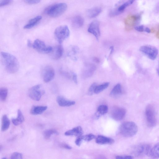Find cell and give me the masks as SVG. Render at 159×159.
<instances>
[{
  "instance_id": "20",
  "label": "cell",
  "mask_w": 159,
  "mask_h": 159,
  "mask_svg": "<svg viewBox=\"0 0 159 159\" xmlns=\"http://www.w3.org/2000/svg\"><path fill=\"white\" fill-rule=\"evenodd\" d=\"M148 156L154 158H159V142L151 148Z\"/></svg>"
},
{
  "instance_id": "16",
  "label": "cell",
  "mask_w": 159,
  "mask_h": 159,
  "mask_svg": "<svg viewBox=\"0 0 159 159\" xmlns=\"http://www.w3.org/2000/svg\"><path fill=\"white\" fill-rule=\"evenodd\" d=\"M96 142L99 144H111L114 143V141L110 138L99 135L96 138Z\"/></svg>"
},
{
  "instance_id": "41",
  "label": "cell",
  "mask_w": 159,
  "mask_h": 159,
  "mask_svg": "<svg viewBox=\"0 0 159 159\" xmlns=\"http://www.w3.org/2000/svg\"><path fill=\"white\" fill-rule=\"evenodd\" d=\"M33 43H32L31 41L28 39L27 41V45L29 47H32Z\"/></svg>"
},
{
  "instance_id": "7",
  "label": "cell",
  "mask_w": 159,
  "mask_h": 159,
  "mask_svg": "<svg viewBox=\"0 0 159 159\" xmlns=\"http://www.w3.org/2000/svg\"><path fill=\"white\" fill-rule=\"evenodd\" d=\"M32 47L38 52L42 53H50L53 48L47 46L43 41L39 39H36L33 43Z\"/></svg>"
},
{
  "instance_id": "21",
  "label": "cell",
  "mask_w": 159,
  "mask_h": 159,
  "mask_svg": "<svg viewBox=\"0 0 159 159\" xmlns=\"http://www.w3.org/2000/svg\"><path fill=\"white\" fill-rule=\"evenodd\" d=\"M122 93V89L121 84H118L113 88L110 92V96L114 98L119 96Z\"/></svg>"
},
{
  "instance_id": "18",
  "label": "cell",
  "mask_w": 159,
  "mask_h": 159,
  "mask_svg": "<svg viewBox=\"0 0 159 159\" xmlns=\"http://www.w3.org/2000/svg\"><path fill=\"white\" fill-rule=\"evenodd\" d=\"M102 11V8L100 7H94L88 10L87 11L86 14L89 18H93L98 16L101 13Z\"/></svg>"
},
{
  "instance_id": "46",
  "label": "cell",
  "mask_w": 159,
  "mask_h": 159,
  "mask_svg": "<svg viewBox=\"0 0 159 159\" xmlns=\"http://www.w3.org/2000/svg\"><path fill=\"white\" fill-rule=\"evenodd\" d=\"M157 72L158 74L159 75V68L157 69Z\"/></svg>"
},
{
  "instance_id": "30",
  "label": "cell",
  "mask_w": 159,
  "mask_h": 159,
  "mask_svg": "<svg viewBox=\"0 0 159 159\" xmlns=\"http://www.w3.org/2000/svg\"><path fill=\"white\" fill-rule=\"evenodd\" d=\"M8 94V89L5 87H2L0 89V97L2 101H5L7 98Z\"/></svg>"
},
{
  "instance_id": "39",
  "label": "cell",
  "mask_w": 159,
  "mask_h": 159,
  "mask_svg": "<svg viewBox=\"0 0 159 159\" xmlns=\"http://www.w3.org/2000/svg\"><path fill=\"white\" fill-rule=\"evenodd\" d=\"M60 146L61 148L67 149H70L72 148L71 146L64 143H61L60 144Z\"/></svg>"
},
{
  "instance_id": "43",
  "label": "cell",
  "mask_w": 159,
  "mask_h": 159,
  "mask_svg": "<svg viewBox=\"0 0 159 159\" xmlns=\"http://www.w3.org/2000/svg\"><path fill=\"white\" fill-rule=\"evenodd\" d=\"M94 61L95 62L97 63H99L100 61L99 59L97 57H95L94 58Z\"/></svg>"
},
{
  "instance_id": "3",
  "label": "cell",
  "mask_w": 159,
  "mask_h": 159,
  "mask_svg": "<svg viewBox=\"0 0 159 159\" xmlns=\"http://www.w3.org/2000/svg\"><path fill=\"white\" fill-rule=\"evenodd\" d=\"M138 128L136 124L132 121L123 123L119 128L120 133L123 136L129 137L133 136L137 133Z\"/></svg>"
},
{
  "instance_id": "14",
  "label": "cell",
  "mask_w": 159,
  "mask_h": 159,
  "mask_svg": "<svg viewBox=\"0 0 159 159\" xmlns=\"http://www.w3.org/2000/svg\"><path fill=\"white\" fill-rule=\"evenodd\" d=\"M56 101L58 104L61 107H69L75 104V102L68 100L64 97L59 96L57 97Z\"/></svg>"
},
{
  "instance_id": "35",
  "label": "cell",
  "mask_w": 159,
  "mask_h": 159,
  "mask_svg": "<svg viewBox=\"0 0 159 159\" xmlns=\"http://www.w3.org/2000/svg\"><path fill=\"white\" fill-rule=\"evenodd\" d=\"M26 3L29 4H34L39 3L40 0H23Z\"/></svg>"
},
{
  "instance_id": "28",
  "label": "cell",
  "mask_w": 159,
  "mask_h": 159,
  "mask_svg": "<svg viewBox=\"0 0 159 159\" xmlns=\"http://www.w3.org/2000/svg\"><path fill=\"white\" fill-rule=\"evenodd\" d=\"M87 68L83 73L84 76L86 77H89L93 75L95 69V67L93 65H91Z\"/></svg>"
},
{
  "instance_id": "38",
  "label": "cell",
  "mask_w": 159,
  "mask_h": 159,
  "mask_svg": "<svg viewBox=\"0 0 159 159\" xmlns=\"http://www.w3.org/2000/svg\"><path fill=\"white\" fill-rule=\"evenodd\" d=\"M83 140L82 137V135L78 137L75 141V143L78 146H80Z\"/></svg>"
},
{
  "instance_id": "1",
  "label": "cell",
  "mask_w": 159,
  "mask_h": 159,
  "mask_svg": "<svg viewBox=\"0 0 159 159\" xmlns=\"http://www.w3.org/2000/svg\"><path fill=\"white\" fill-rule=\"evenodd\" d=\"M1 61L5 70L10 73L17 72L19 68V63L17 58L7 52H1Z\"/></svg>"
},
{
  "instance_id": "22",
  "label": "cell",
  "mask_w": 159,
  "mask_h": 159,
  "mask_svg": "<svg viewBox=\"0 0 159 159\" xmlns=\"http://www.w3.org/2000/svg\"><path fill=\"white\" fill-rule=\"evenodd\" d=\"M84 23V19L80 16H75L72 20V25L74 27L76 28H79L82 27Z\"/></svg>"
},
{
  "instance_id": "45",
  "label": "cell",
  "mask_w": 159,
  "mask_h": 159,
  "mask_svg": "<svg viewBox=\"0 0 159 159\" xmlns=\"http://www.w3.org/2000/svg\"><path fill=\"white\" fill-rule=\"evenodd\" d=\"M156 36L158 39H159V30H158Z\"/></svg>"
},
{
  "instance_id": "26",
  "label": "cell",
  "mask_w": 159,
  "mask_h": 159,
  "mask_svg": "<svg viewBox=\"0 0 159 159\" xmlns=\"http://www.w3.org/2000/svg\"><path fill=\"white\" fill-rule=\"evenodd\" d=\"M58 132L54 129H50L44 131L43 133V135L46 139H49L53 134H58Z\"/></svg>"
},
{
  "instance_id": "31",
  "label": "cell",
  "mask_w": 159,
  "mask_h": 159,
  "mask_svg": "<svg viewBox=\"0 0 159 159\" xmlns=\"http://www.w3.org/2000/svg\"><path fill=\"white\" fill-rule=\"evenodd\" d=\"M82 137L83 140L89 142L94 139L95 136L94 134H90L83 136L82 135Z\"/></svg>"
},
{
  "instance_id": "47",
  "label": "cell",
  "mask_w": 159,
  "mask_h": 159,
  "mask_svg": "<svg viewBox=\"0 0 159 159\" xmlns=\"http://www.w3.org/2000/svg\"><path fill=\"white\" fill-rule=\"evenodd\" d=\"M6 158L5 157L3 158L2 159H6Z\"/></svg>"
},
{
  "instance_id": "24",
  "label": "cell",
  "mask_w": 159,
  "mask_h": 159,
  "mask_svg": "<svg viewBox=\"0 0 159 159\" xmlns=\"http://www.w3.org/2000/svg\"><path fill=\"white\" fill-rule=\"evenodd\" d=\"M10 125V120L6 115L3 116L2 120L1 130L4 131L9 128Z\"/></svg>"
},
{
  "instance_id": "8",
  "label": "cell",
  "mask_w": 159,
  "mask_h": 159,
  "mask_svg": "<svg viewBox=\"0 0 159 159\" xmlns=\"http://www.w3.org/2000/svg\"><path fill=\"white\" fill-rule=\"evenodd\" d=\"M140 50L152 60H154L156 58L158 53V50L156 48L150 45L142 46L140 48Z\"/></svg>"
},
{
  "instance_id": "10",
  "label": "cell",
  "mask_w": 159,
  "mask_h": 159,
  "mask_svg": "<svg viewBox=\"0 0 159 159\" xmlns=\"http://www.w3.org/2000/svg\"><path fill=\"white\" fill-rule=\"evenodd\" d=\"M151 148L150 146L148 144H140L134 147L133 152L134 154L138 157L142 156L145 155L148 156Z\"/></svg>"
},
{
  "instance_id": "36",
  "label": "cell",
  "mask_w": 159,
  "mask_h": 159,
  "mask_svg": "<svg viewBox=\"0 0 159 159\" xmlns=\"http://www.w3.org/2000/svg\"><path fill=\"white\" fill-rule=\"evenodd\" d=\"M116 159H132L134 157L131 156H117L116 157Z\"/></svg>"
},
{
  "instance_id": "40",
  "label": "cell",
  "mask_w": 159,
  "mask_h": 159,
  "mask_svg": "<svg viewBox=\"0 0 159 159\" xmlns=\"http://www.w3.org/2000/svg\"><path fill=\"white\" fill-rule=\"evenodd\" d=\"M72 79L73 81L75 84L77 83L78 81L77 75L75 73H73L72 75Z\"/></svg>"
},
{
  "instance_id": "9",
  "label": "cell",
  "mask_w": 159,
  "mask_h": 159,
  "mask_svg": "<svg viewBox=\"0 0 159 159\" xmlns=\"http://www.w3.org/2000/svg\"><path fill=\"white\" fill-rule=\"evenodd\" d=\"M41 75L43 81L48 83L52 80L55 76V71L53 68L50 65L43 66L41 70Z\"/></svg>"
},
{
  "instance_id": "27",
  "label": "cell",
  "mask_w": 159,
  "mask_h": 159,
  "mask_svg": "<svg viewBox=\"0 0 159 159\" xmlns=\"http://www.w3.org/2000/svg\"><path fill=\"white\" fill-rule=\"evenodd\" d=\"M109 84V82H105L99 85H97L95 88L94 93L96 94L99 93L107 88Z\"/></svg>"
},
{
  "instance_id": "17",
  "label": "cell",
  "mask_w": 159,
  "mask_h": 159,
  "mask_svg": "<svg viewBox=\"0 0 159 159\" xmlns=\"http://www.w3.org/2000/svg\"><path fill=\"white\" fill-rule=\"evenodd\" d=\"M42 18L41 16H38L31 19L24 26V28L25 29H30L34 27L39 23Z\"/></svg>"
},
{
  "instance_id": "29",
  "label": "cell",
  "mask_w": 159,
  "mask_h": 159,
  "mask_svg": "<svg viewBox=\"0 0 159 159\" xmlns=\"http://www.w3.org/2000/svg\"><path fill=\"white\" fill-rule=\"evenodd\" d=\"M108 110V108L107 106L104 105H100L97 109L98 114L99 116L100 115H104L107 112Z\"/></svg>"
},
{
  "instance_id": "6",
  "label": "cell",
  "mask_w": 159,
  "mask_h": 159,
  "mask_svg": "<svg viewBox=\"0 0 159 159\" xmlns=\"http://www.w3.org/2000/svg\"><path fill=\"white\" fill-rule=\"evenodd\" d=\"M45 93L41 84L35 85L30 89L28 92L29 97L32 99L39 101Z\"/></svg>"
},
{
  "instance_id": "34",
  "label": "cell",
  "mask_w": 159,
  "mask_h": 159,
  "mask_svg": "<svg viewBox=\"0 0 159 159\" xmlns=\"http://www.w3.org/2000/svg\"><path fill=\"white\" fill-rule=\"evenodd\" d=\"M13 0H1L0 3L1 7L8 5L11 3Z\"/></svg>"
},
{
  "instance_id": "2",
  "label": "cell",
  "mask_w": 159,
  "mask_h": 159,
  "mask_svg": "<svg viewBox=\"0 0 159 159\" xmlns=\"http://www.w3.org/2000/svg\"><path fill=\"white\" fill-rule=\"evenodd\" d=\"M67 4L65 3H60L49 6L46 8L44 13L49 16L56 18L58 17L66 11Z\"/></svg>"
},
{
  "instance_id": "23",
  "label": "cell",
  "mask_w": 159,
  "mask_h": 159,
  "mask_svg": "<svg viewBox=\"0 0 159 159\" xmlns=\"http://www.w3.org/2000/svg\"><path fill=\"white\" fill-rule=\"evenodd\" d=\"M24 120V118L21 111L20 109L18 110L17 116L16 118H12L11 121L13 124L16 126L21 124Z\"/></svg>"
},
{
  "instance_id": "33",
  "label": "cell",
  "mask_w": 159,
  "mask_h": 159,
  "mask_svg": "<svg viewBox=\"0 0 159 159\" xmlns=\"http://www.w3.org/2000/svg\"><path fill=\"white\" fill-rule=\"evenodd\" d=\"M97 85L96 83H93L90 87L88 90V94L92 95L94 93V90L95 87Z\"/></svg>"
},
{
  "instance_id": "42",
  "label": "cell",
  "mask_w": 159,
  "mask_h": 159,
  "mask_svg": "<svg viewBox=\"0 0 159 159\" xmlns=\"http://www.w3.org/2000/svg\"><path fill=\"white\" fill-rule=\"evenodd\" d=\"M145 31L149 33L151 32V30L148 27H146L145 28Z\"/></svg>"
},
{
  "instance_id": "11",
  "label": "cell",
  "mask_w": 159,
  "mask_h": 159,
  "mask_svg": "<svg viewBox=\"0 0 159 159\" xmlns=\"http://www.w3.org/2000/svg\"><path fill=\"white\" fill-rule=\"evenodd\" d=\"M126 113L125 109L119 107H115L112 109L111 116V117L116 121L122 120L125 117Z\"/></svg>"
},
{
  "instance_id": "19",
  "label": "cell",
  "mask_w": 159,
  "mask_h": 159,
  "mask_svg": "<svg viewBox=\"0 0 159 159\" xmlns=\"http://www.w3.org/2000/svg\"><path fill=\"white\" fill-rule=\"evenodd\" d=\"M47 106H34L30 109V113L33 115H38L42 114L47 110Z\"/></svg>"
},
{
  "instance_id": "32",
  "label": "cell",
  "mask_w": 159,
  "mask_h": 159,
  "mask_svg": "<svg viewBox=\"0 0 159 159\" xmlns=\"http://www.w3.org/2000/svg\"><path fill=\"white\" fill-rule=\"evenodd\" d=\"M22 155L21 153L18 152H14L11 155V159H22Z\"/></svg>"
},
{
  "instance_id": "44",
  "label": "cell",
  "mask_w": 159,
  "mask_h": 159,
  "mask_svg": "<svg viewBox=\"0 0 159 159\" xmlns=\"http://www.w3.org/2000/svg\"><path fill=\"white\" fill-rule=\"evenodd\" d=\"M110 49H111V52L110 53V54H111L112 53V52L113 51V50H114L113 47L111 46V47H110Z\"/></svg>"
},
{
  "instance_id": "37",
  "label": "cell",
  "mask_w": 159,
  "mask_h": 159,
  "mask_svg": "<svg viewBox=\"0 0 159 159\" xmlns=\"http://www.w3.org/2000/svg\"><path fill=\"white\" fill-rule=\"evenodd\" d=\"M145 27L143 25L136 26L134 28L136 30L139 32H143L145 31Z\"/></svg>"
},
{
  "instance_id": "13",
  "label": "cell",
  "mask_w": 159,
  "mask_h": 159,
  "mask_svg": "<svg viewBox=\"0 0 159 159\" xmlns=\"http://www.w3.org/2000/svg\"><path fill=\"white\" fill-rule=\"evenodd\" d=\"M63 49L61 45H57L53 48L51 52L52 58L55 60H57L61 58L62 55Z\"/></svg>"
},
{
  "instance_id": "12",
  "label": "cell",
  "mask_w": 159,
  "mask_h": 159,
  "mask_svg": "<svg viewBox=\"0 0 159 159\" xmlns=\"http://www.w3.org/2000/svg\"><path fill=\"white\" fill-rule=\"evenodd\" d=\"M100 23L98 20H94L90 24L88 29V31L93 34L98 40L100 35Z\"/></svg>"
},
{
  "instance_id": "15",
  "label": "cell",
  "mask_w": 159,
  "mask_h": 159,
  "mask_svg": "<svg viewBox=\"0 0 159 159\" xmlns=\"http://www.w3.org/2000/svg\"><path fill=\"white\" fill-rule=\"evenodd\" d=\"M83 132L81 127L78 126L66 131L65 133V135L66 136H75L79 137L82 135Z\"/></svg>"
},
{
  "instance_id": "25",
  "label": "cell",
  "mask_w": 159,
  "mask_h": 159,
  "mask_svg": "<svg viewBox=\"0 0 159 159\" xmlns=\"http://www.w3.org/2000/svg\"><path fill=\"white\" fill-rule=\"evenodd\" d=\"M135 1V0H129L120 5L116 9L120 14L124 12L127 7L133 4Z\"/></svg>"
},
{
  "instance_id": "5",
  "label": "cell",
  "mask_w": 159,
  "mask_h": 159,
  "mask_svg": "<svg viewBox=\"0 0 159 159\" xmlns=\"http://www.w3.org/2000/svg\"><path fill=\"white\" fill-rule=\"evenodd\" d=\"M145 114L148 126L150 127L155 126L156 124L157 120L154 108L152 105L149 104L147 106Z\"/></svg>"
},
{
  "instance_id": "4",
  "label": "cell",
  "mask_w": 159,
  "mask_h": 159,
  "mask_svg": "<svg viewBox=\"0 0 159 159\" xmlns=\"http://www.w3.org/2000/svg\"><path fill=\"white\" fill-rule=\"evenodd\" d=\"M70 32L68 27L63 25L57 27L55 30L54 34V37L60 44L67 39L69 36Z\"/></svg>"
}]
</instances>
